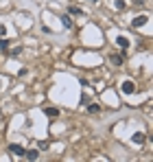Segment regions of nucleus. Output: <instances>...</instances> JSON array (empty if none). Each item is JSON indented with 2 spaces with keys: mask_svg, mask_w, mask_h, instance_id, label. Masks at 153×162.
Masks as SVG:
<instances>
[{
  "mask_svg": "<svg viewBox=\"0 0 153 162\" xmlns=\"http://www.w3.org/2000/svg\"><path fill=\"white\" fill-rule=\"evenodd\" d=\"M88 112H92V114H94V112H98V105H90V107H88Z\"/></svg>",
  "mask_w": 153,
  "mask_h": 162,
  "instance_id": "obj_15",
  "label": "nucleus"
},
{
  "mask_svg": "<svg viewBox=\"0 0 153 162\" xmlns=\"http://www.w3.org/2000/svg\"><path fill=\"white\" fill-rule=\"evenodd\" d=\"M147 22H149V18H147V15H138V18H134V20H131V27H134V29H138V27L147 24Z\"/></svg>",
  "mask_w": 153,
  "mask_h": 162,
  "instance_id": "obj_1",
  "label": "nucleus"
},
{
  "mask_svg": "<svg viewBox=\"0 0 153 162\" xmlns=\"http://www.w3.org/2000/svg\"><path fill=\"white\" fill-rule=\"evenodd\" d=\"M116 44L120 46V48H129V39H127V37H118Z\"/></svg>",
  "mask_w": 153,
  "mask_h": 162,
  "instance_id": "obj_8",
  "label": "nucleus"
},
{
  "mask_svg": "<svg viewBox=\"0 0 153 162\" xmlns=\"http://www.w3.org/2000/svg\"><path fill=\"white\" fill-rule=\"evenodd\" d=\"M24 156H27V160H37L39 158V151L31 149V151H24Z\"/></svg>",
  "mask_w": 153,
  "mask_h": 162,
  "instance_id": "obj_7",
  "label": "nucleus"
},
{
  "mask_svg": "<svg viewBox=\"0 0 153 162\" xmlns=\"http://www.w3.org/2000/svg\"><path fill=\"white\" fill-rule=\"evenodd\" d=\"M144 140H147V134H142V131H136V134L131 136V143H134V145H142Z\"/></svg>",
  "mask_w": 153,
  "mask_h": 162,
  "instance_id": "obj_2",
  "label": "nucleus"
},
{
  "mask_svg": "<svg viewBox=\"0 0 153 162\" xmlns=\"http://www.w3.org/2000/svg\"><path fill=\"white\" fill-rule=\"evenodd\" d=\"M114 5H116V9H125V7H127V5H125V0H116Z\"/></svg>",
  "mask_w": 153,
  "mask_h": 162,
  "instance_id": "obj_13",
  "label": "nucleus"
},
{
  "mask_svg": "<svg viewBox=\"0 0 153 162\" xmlns=\"http://www.w3.org/2000/svg\"><path fill=\"white\" fill-rule=\"evenodd\" d=\"M61 24H64L66 29H72V20H70V15H66V13H61Z\"/></svg>",
  "mask_w": 153,
  "mask_h": 162,
  "instance_id": "obj_5",
  "label": "nucleus"
},
{
  "mask_svg": "<svg viewBox=\"0 0 153 162\" xmlns=\"http://www.w3.org/2000/svg\"><path fill=\"white\" fill-rule=\"evenodd\" d=\"M68 13H72V15H76V18H79V15H83V11H81L79 7H68Z\"/></svg>",
  "mask_w": 153,
  "mask_h": 162,
  "instance_id": "obj_9",
  "label": "nucleus"
},
{
  "mask_svg": "<svg viewBox=\"0 0 153 162\" xmlns=\"http://www.w3.org/2000/svg\"><path fill=\"white\" fill-rule=\"evenodd\" d=\"M44 114H46V116H53V118H55V116H59V110H57V107H46Z\"/></svg>",
  "mask_w": 153,
  "mask_h": 162,
  "instance_id": "obj_6",
  "label": "nucleus"
},
{
  "mask_svg": "<svg viewBox=\"0 0 153 162\" xmlns=\"http://www.w3.org/2000/svg\"><path fill=\"white\" fill-rule=\"evenodd\" d=\"M122 92H125V94H134V92H136L134 81H125V83H122Z\"/></svg>",
  "mask_w": 153,
  "mask_h": 162,
  "instance_id": "obj_3",
  "label": "nucleus"
},
{
  "mask_svg": "<svg viewBox=\"0 0 153 162\" xmlns=\"http://www.w3.org/2000/svg\"><path fill=\"white\" fill-rule=\"evenodd\" d=\"M20 53H22L20 46H15V48H11V51H9V55H13V57H15V55H20Z\"/></svg>",
  "mask_w": 153,
  "mask_h": 162,
  "instance_id": "obj_12",
  "label": "nucleus"
},
{
  "mask_svg": "<svg viewBox=\"0 0 153 162\" xmlns=\"http://www.w3.org/2000/svg\"><path fill=\"white\" fill-rule=\"evenodd\" d=\"M7 35V27L5 24H0V37H5Z\"/></svg>",
  "mask_w": 153,
  "mask_h": 162,
  "instance_id": "obj_14",
  "label": "nucleus"
},
{
  "mask_svg": "<svg viewBox=\"0 0 153 162\" xmlns=\"http://www.w3.org/2000/svg\"><path fill=\"white\" fill-rule=\"evenodd\" d=\"M110 61H112V64H116V66H120V64H122V57H120V55H112V57H110Z\"/></svg>",
  "mask_w": 153,
  "mask_h": 162,
  "instance_id": "obj_10",
  "label": "nucleus"
},
{
  "mask_svg": "<svg viewBox=\"0 0 153 162\" xmlns=\"http://www.w3.org/2000/svg\"><path fill=\"white\" fill-rule=\"evenodd\" d=\"M92 2H98V0H92Z\"/></svg>",
  "mask_w": 153,
  "mask_h": 162,
  "instance_id": "obj_16",
  "label": "nucleus"
},
{
  "mask_svg": "<svg viewBox=\"0 0 153 162\" xmlns=\"http://www.w3.org/2000/svg\"><path fill=\"white\" fill-rule=\"evenodd\" d=\"M7 44H9V42H7L5 37H0V51H7Z\"/></svg>",
  "mask_w": 153,
  "mask_h": 162,
  "instance_id": "obj_11",
  "label": "nucleus"
},
{
  "mask_svg": "<svg viewBox=\"0 0 153 162\" xmlns=\"http://www.w3.org/2000/svg\"><path fill=\"white\" fill-rule=\"evenodd\" d=\"M9 151L15 153V156H24V147L22 145H9Z\"/></svg>",
  "mask_w": 153,
  "mask_h": 162,
  "instance_id": "obj_4",
  "label": "nucleus"
}]
</instances>
